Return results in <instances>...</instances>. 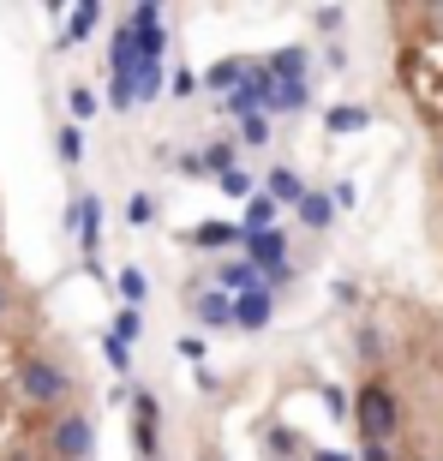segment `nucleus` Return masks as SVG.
I'll use <instances>...</instances> for the list:
<instances>
[{
	"label": "nucleus",
	"mask_w": 443,
	"mask_h": 461,
	"mask_svg": "<svg viewBox=\"0 0 443 461\" xmlns=\"http://www.w3.org/2000/svg\"><path fill=\"white\" fill-rule=\"evenodd\" d=\"M354 420H359V438L366 444H390L395 431H402V402H395L390 384H366V390L354 395Z\"/></svg>",
	"instance_id": "1"
},
{
	"label": "nucleus",
	"mask_w": 443,
	"mask_h": 461,
	"mask_svg": "<svg viewBox=\"0 0 443 461\" xmlns=\"http://www.w3.org/2000/svg\"><path fill=\"white\" fill-rule=\"evenodd\" d=\"M18 395L31 402V408H67V395H72V377L67 366H54V359H24L18 366Z\"/></svg>",
	"instance_id": "2"
},
{
	"label": "nucleus",
	"mask_w": 443,
	"mask_h": 461,
	"mask_svg": "<svg viewBox=\"0 0 443 461\" xmlns=\"http://www.w3.org/2000/svg\"><path fill=\"white\" fill-rule=\"evenodd\" d=\"M42 438H49L54 461H90V449H96V426H90L85 413H54V426Z\"/></svg>",
	"instance_id": "3"
},
{
	"label": "nucleus",
	"mask_w": 443,
	"mask_h": 461,
	"mask_svg": "<svg viewBox=\"0 0 443 461\" xmlns=\"http://www.w3.org/2000/svg\"><path fill=\"white\" fill-rule=\"evenodd\" d=\"M270 90H276V78L264 72V60H246V78L222 96V108H228V114H240V120H246V114H264V108H270Z\"/></svg>",
	"instance_id": "4"
},
{
	"label": "nucleus",
	"mask_w": 443,
	"mask_h": 461,
	"mask_svg": "<svg viewBox=\"0 0 443 461\" xmlns=\"http://www.w3.org/2000/svg\"><path fill=\"white\" fill-rule=\"evenodd\" d=\"M132 444L144 461H162V402L150 390L132 395Z\"/></svg>",
	"instance_id": "5"
},
{
	"label": "nucleus",
	"mask_w": 443,
	"mask_h": 461,
	"mask_svg": "<svg viewBox=\"0 0 443 461\" xmlns=\"http://www.w3.org/2000/svg\"><path fill=\"white\" fill-rule=\"evenodd\" d=\"M67 216H72V234H78V252H85V264L96 270V252H103V198H78Z\"/></svg>",
	"instance_id": "6"
},
{
	"label": "nucleus",
	"mask_w": 443,
	"mask_h": 461,
	"mask_svg": "<svg viewBox=\"0 0 443 461\" xmlns=\"http://www.w3.org/2000/svg\"><path fill=\"white\" fill-rule=\"evenodd\" d=\"M240 258H246L258 276L276 270V264H288V234H282V228H264V234H240Z\"/></svg>",
	"instance_id": "7"
},
{
	"label": "nucleus",
	"mask_w": 443,
	"mask_h": 461,
	"mask_svg": "<svg viewBox=\"0 0 443 461\" xmlns=\"http://www.w3.org/2000/svg\"><path fill=\"white\" fill-rule=\"evenodd\" d=\"M270 318H276V300H270L264 288H252V294H240V300H234V324L246 330V336L270 330Z\"/></svg>",
	"instance_id": "8"
},
{
	"label": "nucleus",
	"mask_w": 443,
	"mask_h": 461,
	"mask_svg": "<svg viewBox=\"0 0 443 461\" xmlns=\"http://www.w3.org/2000/svg\"><path fill=\"white\" fill-rule=\"evenodd\" d=\"M180 168L186 174H228L234 168V138H222V144H210V150H192V156H180Z\"/></svg>",
	"instance_id": "9"
},
{
	"label": "nucleus",
	"mask_w": 443,
	"mask_h": 461,
	"mask_svg": "<svg viewBox=\"0 0 443 461\" xmlns=\"http://www.w3.org/2000/svg\"><path fill=\"white\" fill-rule=\"evenodd\" d=\"M216 288L228 294V300H240V294L264 288V276H258L252 264H246V258H228V264H222V270H216Z\"/></svg>",
	"instance_id": "10"
},
{
	"label": "nucleus",
	"mask_w": 443,
	"mask_h": 461,
	"mask_svg": "<svg viewBox=\"0 0 443 461\" xmlns=\"http://www.w3.org/2000/svg\"><path fill=\"white\" fill-rule=\"evenodd\" d=\"M186 306L198 312L204 324H234V300H228L222 288H192V294H186Z\"/></svg>",
	"instance_id": "11"
},
{
	"label": "nucleus",
	"mask_w": 443,
	"mask_h": 461,
	"mask_svg": "<svg viewBox=\"0 0 443 461\" xmlns=\"http://www.w3.org/2000/svg\"><path fill=\"white\" fill-rule=\"evenodd\" d=\"M306 60H312V54L300 49V42H294V49H276V54H264V72H270L276 85H282V78H306Z\"/></svg>",
	"instance_id": "12"
},
{
	"label": "nucleus",
	"mask_w": 443,
	"mask_h": 461,
	"mask_svg": "<svg viewBox=\"0 0 443 461\" xmlns=\"http://www.w3.org/2000/svg\"><path fill=\"white\" fill-rule=\"evenodd\" d=\"M162 85H168L162 60H138V67H132V103H156V96H162Z\"/></svg>",
	"instance_id": "13"
},
{
	"label": "nucleus",
	"mask_w": 443,
	"mask_h": 461,
	"mask_svg": "<svg viewBox=\"0 0 443 461\" xmlns=\"http://www.w3.org/2000/svg\"><path fill=\"white\" fill-rule=\"evenodd\" d=\"M294 216H300V228L324 234V228H330V216H336V204H330V192H306V198L294 204Z\"/></svg>",
	"instance_id": "14"
},
{
	"label": "nucleus",
	"mask_w": 443,
	"mask_h": 461,
	"mask_svg": "<svg viewBox=\"0 0 443 461\" xmlns=\"http://www.w3.org/2000/svg\"><path fill=\"white\" fill-rule=\"evenodd\" d=\"M192 246L198 252H228V246H240V228L234 222H198L192 228Z\"/></svg>",
	"instance_id": "15"
},
{
	"label": "nucleus",
	"mask_w": 443,
	"mask_h": 461,
	"mask_svg": "<svg viewBox=\"0 0 443 461\" xmlns=\"http://www.w3.org/2000/svg\"><path fill=\"white\" fill-rule=\"evenodd\" d=\"M264 198H270V204H300V198H306V180L294 168H276L270 180H264Z\"/></svg>",
	"instance_id": "16"
},
{
	"label": "nucleus",
	"mask_w": 443,
	"mask_h": 461,
	"mask_svg": "<svg viewBox=\"0 0 443 461\" xmlns=\"http://www.w3.org/2000/svg\"><path fill=\"white\" fill-rule=\"evenodd\" d=\"M96 24H103V6H72V13H67V36H60L54 49H72V42H85Z\"/></svg>",
	"instance_id": "17"
},
{
	"label": "nucleus",
	"mask_w": 443,
	"mask_h": 461,
	"mask_svg": "<svg viewBox=\"0 0 443 461\" xmlns=\"http://www.w3.org/2000/svg\"><path fill=\"white\" fill-rule=\"evenodd\" d=\"M312 103V90H306V78H282V85L270 90V108L276 114H300V108Z\"/></svg>",
	"instance_id": "18"
},
{
	"label": "nucleus",
	"mask_w": 443,
	"mask_h": 461,
	"mask_svg": "<svg viewBox=\"0 0 443 461\" xmlns=\"http://www.w3.org/2000/svg\"><path fill=\"white\" fill-rule=\"evenodd\" d=\"M264 228H276V204L264 192H252L246 198V216H240V234H264Z\"/></svg>",
	"instance_id": "19"
},
{
	"label": "nucleus",
	"mask_w": 443,
	"mask_h": 461,
	"mask_svg": "<svg viewBox=\"0 0 443 461\" xmlns=\"http://www.w3.org/2000/svg\"><path fill=\"white\" fill-rule=\"evenodd\" d=\"M240 78H246V60H240V54H228V60H216V67L204 72V90H234Z\"/></svg>",
	"instance_id": "20"
},
{
	"label": "nucleus",
	"mask_w": 443,
	"mask_h": 461,
	"mask_svg": "<svg viewBox=\"0 0 443 461\" xmlns=\"http://www.w3.org/2000/svg\"><path fill=\"white\" fill-rule=\"evenodd\" d=\"M366 120H372V114H366V108H354V103H336V108H330V114H324V126H330V132H359Z\"/></svg>",
	"instance_id": "21"
},
{
	"label": "nucleus",
	"mask_w": 443,
	"mask_h": 461,
	"mask_svg": "<svg viewBox=\"0 0 443 461\" xmlns=\"http://www.w3.org/2000/svg\"><path fill=\"white\" fill-rule=\"evenodd\" d=\"M54 150H60L67 168H78V162H85V132H78V126H60V132H54Z\"/></svg>",
	"instance_id": "22"
},
{
	"label": "nucleus",
	"mask_w": 443,
	"mask_h": 461,
	"mask_svg": "<svg viewBox=\"0 0 443 461\" xmlns=\"http://www.w3.org/2000/svg\"><path fill=\"white\" fill-rule=\"evenodd\" d=\"M120 300L138 312L144 300H150V276H144V270H120Z\"/></svg>",
	"instance_id": "23"
},
{
	"label": "nucleus",
	"mask_w": 443,
	"mask_h": 461,
	"mask_svg": "<svg viewBox=\"0 0 443 461\" xmlns=\"http://www.w3.org/2000/svg\"><path fill=\"white\" fill-rule=\"evenodd\" d=\"M216 192H228L234 204H246V198H252V192H258V180H252V174H246V168H228V174H222V180H216Z\"/></svg>",
	"instance_id": "24"
},
{
	"label": "nucleus",
	"mask_w": 443,
	"mask_h": 461,
	"mask_svg": "<svg viewBox=\"0 0 443 461\" xmlns=\"http://www.w3.org/2000/svg\"><path fill=\"white\" fill-rule=\"evenodd\" d=\"M108 336H114L120 348H126V342H138V336H144V312H132V306H126V312L114 318V330H108Z\"/></svg>",
	"instance_id": "25"
},
{
	"label": "nucleus",
	"mask_w": 443,
	"mask_h": 461,
	"mask_svg": "<svg viewBox=\"0 0 443 461\" xmlns=\"http://www.w3.org/2000/svg\"><path fill=\"white\" fill-rule=\"evenodd\" d=\"M67 108L78 120H96V114H103V96H96V90H67Z\"/></svg>",
	"instance_id": "26"
},
{
	"label": "nucleus",
	"mask_w": 443,
	"mask_h": 461,
	"mask_svg": "<svg viewBox=\"0 0 443 461\" xmlns=\"http://www.w3.org/2000/svg\"><path fill=\"white\" fill-rule=\"evenodd\" d=\"M150 216H156V198H150V192H132V198H126V222L144 228Z\"/></svg>",
	"instance_id": "27"
},
{
	"label": "nucleus",
	"mask_w": 443,
	"mask_h": 461,
	"mask_svg": "<svg viewBox=\"0 0 443 461\" xmlns=\"http://www.w3.org/2000/svg\"><path fill=\"white\" fill-rule=\"evenodd\" d=\"M240 138H246V144H270V120L246 114V120H240Z\"/></svg>",
	"instance_id": "28"
},
{
	"label": "nucleus",
	"mask_w": 443,
	"mask_h": 461,
	"mask_svg": "<svg viewBox=\"0 0 443 461\" xmlns=\"http://www.w3.org/2000/svg\"><path fill=\"white\" fill-rule=\"evenodd\" d=\"M108 108H114V114L138 108V103H132V85H126V78H108Z\"/></svg>",
	"instance_id": "29"
},
{
	"label": "nucleus",
	"mask_w": 443,
	"mask_h": 461,
	"mask_svg": "<svg viewBox=\"0 0 443 461\" xmlns=\"http://www.w3.org/2000/svg\"><path fill=\"white\" fill-rule=\"evenodd\" d=\"M264 449H270V456H294V438L282 426H270V431H264Z\"/></svg>",
	"instance_id": "30"
},
{
	"label": "nucleus",
	"mask_w": 443,
	"mask_h": 461,
	"mask_svg": "<svg viewBox=\"0 0 443 461\" xmlns=\"http://www.w3.org/2000/svg\"><path fill=\"white\" fill-rule=\"evenodd\" d=\"M354 348H359L366 359H377V354H384V342H377V330H359V336H354Z\"/></svg>",
	"instance_id": "31"
},
{
	"label": "nucleus",
	"mask_w": 443,
	"mask_h": 461,
	"mask_svg": "<svg viewBox=\"0 0 443 461\" xmlns=\"http://www.w3.org/2000/svg\"><path fill=\"white\" fill-rule=\"evenodd\" d=\"M359 461H395V444H359Z\"/></svg>",
	"instance_id": "32"
},
{
	"label": "nucleus",
	"mask_w": 443,
	"mask_h": 461,
	"mask_svg": "<svg viewBox=\"0 0 443 461\" xmlns=\"http://www.w3.org/2000/svg\"><path fill=\"white\" fill-rule=\"evenodd\" d=\"M168 90H174V96H192V90H198V78H192V72H174Z\"/></svg>",
	"instance_id": "33"
},
{
	"label": "nucleus",
	"mask_w": 443,
	"mask_h": 461,
	"mask_svg": "<svg viewBox=\"0 0 443 461\" xmlns=\"http://www.w3.org/2000/svg\"><path fill=\"white\" fill-rule=\"evenodd\" d=\"M103 354H108V366H114V372H126V348H120L114 336H108V342H103Z\"/></svg>",
	"instance_id": "34"
},
{
	"label": "nucleus",
	"mask_w": 443,
	"mask_h": 461,
	"mask_svg": "<svg viewBox=\"0 0 443 461\" xmlns=\"http://www.w3.org/2000/svg\"><path fill=\"white\" fill-rule=\"evenodd\" d=\"M180 359H204V342L198 336H180Z\"/></svg>",
	"instance_id": "35"
},
{
	"label": "nucleus",
	"mask_w": 443,
	"mask_h": 461,
	"mask_svg": "<svg viewBox=\"0 0 443 461\" xmlns=\"http://www.w3.org/2000/svg\"><path fill=\"white\" fill-rule=\"evenodd\" d=\"M312 461H354V456H341V449H318Z\"/></svg>",
	"instance_id": "36"
},
{
	"label": "nucleus",
	"mask_w": 443,
	"mask_h": 461,
	"mask_svg": "<svg viewBox=\"0 0 443 461\" xmlns=\"http://www.w3.org/2000/svg\"><path fill=\"white\" fill-rule=\"evenodd\" d=\"M6 306H13V294H6V282H0V318H6Z\"/></svg>",
	"instance_id": "37"
},
{
	"label": "nucleus",
	"mask_w": 443,
	"mask_h": 461,
	"mask_svg": "<svg viewBox=\"0 0 443 461\" xmlns=\"http://www.w3.org/2000/svg\"><path fill=\"white\" fill-rule=\"evenodd\" d=\"M6 461H36V456H31V449H13V456H6Z\"/></svg>",
	"instance_id": "38"
},
{
	"label": "nucleus",
	"mask_w": 443,
	"mask_h": 461,
	"mask_svg": "<svg viewBox=\"0 0 443 461\" xmlns=\"http://www.w3.org/2000/svg\"><path fill=\"white\" fill-rule=\"evenodd\" d=\"M438 174H443V150H438Z\"/></svg>",
	"instance_id": "39"
}]
</instances>
